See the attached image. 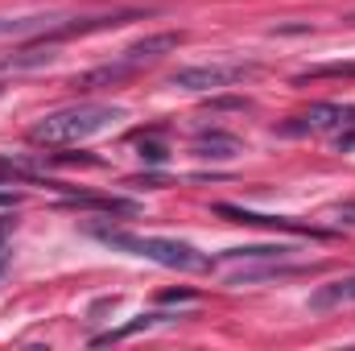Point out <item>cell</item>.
I'll list each match as a JSON object with an SVG mask.
<instances>
[{"label": "cell", "mask_w": 355, "mask_h": 351, "mask_svg": "<svg viewBox=\"0 0 355 351\" xmlns=\"http://www.w3.org/2000/svg\"><path fill=\"white\" fill-rule=\"evenodd\" d=\"M194 298V289H166L162 293V302H190Z\"/></svg>", "instance_id": "19"}, {"label": "cell", "mask_w": 355, "mask_h": 351, "mask_svg": "<svg viewBox=\"0 0 355 351\" xmlns=\"http://www.w3.org/2000/svg\"><path fill=\"white\" fill-rule=\"evenodd\" d=\"M162 323H174V314H141V318H132L128 327H116V331H107V335H95L91 343H95V348L120 343V339H128V335H137V331H149V327H162Z\"/></svg>", "instance_id": "12"}, {"label": "cell", "mask_w": 355, "mask_h": 351, "mask_svg": "<svg viewBox=\"0 0 355 351\" xmlns=\"http://www.w3.org/2000/svg\"><path fill=\"white\" fill-rule=\"evenodd\" d=\"M141 157H145L149 166H162V162L170 157V149H166L162 141H141Z\"/></svg>", "instance_id": "16"}, {"label": "cell", "mask_w": 355, "mask_h": 351, "mask_svg": "<svg viewBox=\"0 0 355 351\" xmlns=\"http://www.w3.org/2000/svg\"><path fill=\"white\" fill-rule=\"evenodd\" d=\"M91 236L103 240L107 248H120L128 257H145L153 264H166L178 273H207L211 257L198 252L186 240H170V236H141V232H124V228H107V223H91Z\"/></svg>", "instance_id": "2"}, {"label": "cell", "mask_w": 355, "mask_h": 351, "mask_svg": "<svg viewBox=\"0 0 355 351\" xmlns=\"http://www.w3.org/2000/svg\"><path fill=\"white\" fill-rule=\"evenodd\" d=\"M0 203H4V207H12V203H21V194H12V190H0Z\"/></svg>", "instance_id": "21"}, {"label": "cell", "mask_w": 355, "mask_h": 351, "mask_svg": "<svg viewBox=\"0 0 355 351\" xmlns=\"http://www.w3.org/2000/svg\"><path fill=\"white\" fill-rule=\"evenodd\" d=\"M215 215L232 219V223H244V228H268V232H293V236H314V240H327L331 232L327 228H314V223H297L289 215H261V211H248V207H232V203H215Z\"/></svg>", "instance_id": "5"}, {"label": "cell", "mask_w": 355, "mask_h": 351, "mask_svg": "<svg viewBox=\"0 0 355 351\" xmlns=\"http://www.w3.org/2000/svg\"><path fill=\"white\" fill-rule=\"evenodd\" d=\"M182 42H186V33H174V29H166V33H149V37L132 42L128 50H120V58H124V62H132L137 71H145L149 62H157V58L174 54Z\"/></svg>", "instance_id": "6"}, {"label": "cell", "mask_w": 355, "mask_h": 351, "mask_svg": "<svg viewBox=\"0 0 355 351\" xmlns=\"http://www.w3.org/2000/svg\"><path fill=\"white\" fill-rule=\"evenodd\" d=\"M207 108H211V112H248L252 99H244V95H215Z\"/></svg>", "instance_id": "15"}, {"label": "cell", "mask_w": 355, "mask_h": 351, "mask_svg": "<svg viewBox=\"0 0 355 351\" xmlns=\"http://www.w3.org/2000/svg\"><path fill=\"white\" fill-rule=\"evenodd\" d=\"M0 95H4V79H0Z\"/></svg>", "instance_id": "24"}, {"label": "cell", "mask_w": 355, "mask_h": 351, "mask_svg": "<svg viewBox=\"0 0 355 351\" xmlns=\"http://www.w3.org/2000/svg\"><path fill=\"white\" fill-rule=\"evenodd\" d=\"M50 162H58V166H99V157H91V153H54Z\"/></svg>", "instance_id": "17"}, {"label": "cell", "mask_w": 355, "mask_h": 351, "mask_svg": "<svg viewBox=\"0 0 355 351\" xmlns=\"http://www.w3.org/2000/svg\"><path fill=\"white\" fill-rule=\"evenodd\" d=\"M339 132V149L355 145V103H310L281 124V137H327Z\"/></svg>", "instance_id": "3"}, {"label": "cell", "mask_w": 355, "mask_h": 351, "mask_svg": "<svg viewBox=\"0 0 355 351\" xmlns=\"http://www.w3.org/2000/svg\"><path fill=\"white\" fill-rule=\"evenodd\" d=\"M8 236H12V219H0V257L8 252Z\"/></svg>", "instance_id": "20"}, {"label": "cell", "mask_w": 355, "mask_h": 351, "mask_svg": "<svg viewBox=\"0 0 355 351\" xmlns=\"http://www.w3.org/2000/svg\"><path fill=\"white\" fill-rule=\"evenodd\" d=\"M54 58H58V54H54V42H37V46H25V50L0 54V79H8V75H21V71L50 67Z\"/></svg>", "instance_id": "10"}, {"label": "cell", "mask_w": 355, "mask_h": 351, "mask_svg": "<svg viewBox=\"0 0 355 351\" xmlns=\"http://www.w3.org/2000/svg\"><path fill=\"white\" fill-rule=\"evenodd\" d=\"M71 17L62 12H33V17H0V37H37L50 42L54 29H62Z\"/></svg>", "instance_id": "7"}, {"label": "cell", "mask_w": 355, "mask_h": 351, "mask_svg": "<svg viewBox=\"0 0 355 351\" xmlns=\"http://www.w3.org/2000/svg\"><path fill=\"white\" fill-rule=\"evenodd\" d=\"M4 264H8V252H4V257H0V273H4Z\"/></svg>", "instance_id": "22"}, {"label": "cell", "mask_w": 355, "mask_h": 351, "mask_svg": "<svg viewBox=\"0 0 355 351\" xmlns=\"http://www.w3.org/2000/svg\"><path fill=\"white\" fill-rule=\"evenodd\" d=\"M335 306H355V277L318 285V289L310 293V310H335Z\"/></svg>", "instance_id": "11"}, {"label": "cell", "mask_w": 355, "mask_h": 351, "mask_svg": "<svg viewBox=\"0 0 355 351\" xmlns=\"http://www.w3.org/2000/svg\"><path fill=\"white\" fill-rule=\"evenodd\" d=\"M240 153H244V145H240V137H232V132L202 128V132L194 137V157H202V162H232V157H240Z\"/></svg>", "instance_id": "9"}, {"label": "cell", "mask_w": 355, "mask_h": 351, "mask_svg": "<svg viewBox=\"0 0 355 351\" xmlns=\"http://www.w3.org/2000/svg\"><path fill=\"white\" fill-rule=\"evenodd\" d=\"M318 79H355V62H322V67H310L293 83L302 87V83H318Z\"/></svg>", "instance_id": "14"}, {"label": "cell", "mask_w": 355, "mask_h": 351, "mask_svg": "<svg viewBox=\"0 0 355 351\" xmlns=\"http://www.w3.org/2000/svg\"><path fill=\"white\" fill-rule=\"evenodd\" d=\"M331 219H335V223H355V203H343V207H331Z\"/></svg>", "instance_id": "18"}, {"label": "cell", "mask_w": 355, "mask_h": 351, "mask_svg": "<svg viewBox=\"0 0 355 351\" xmlns=\"http://www.w3.org/2000/svg\"><path fill=\"white\" fill-rule=\"evenodd\" d=\"M293 248H285V244H252V248H227L223 257L232 264H244V261H285Z\"/></svg>", "instance_id": "13"}, {"label": "cell", "mask_w": 355, "mask_h": 351, "mask_svg": "<svg viewBox=\"0 0 355 351\" xmlns=\"http://www.w3.org/2000/svg\"><path fill=\"white\" fill-rule=\"evenodd\" d=\"M128 112L120 103H71V108H58L50 116H42L33 128H29V141L33 145H46V149H62V145H79L91 141L99 132H107L112 124H120Z\"/></svg>", "instance_id": "1"}, {"label": "cell", "mask_w": 355, "mask_h": 351, "mask_svg": "<svg viewBox=\"0 0 355 351\" xmlns=\"http://www.w3.org/2000/svg\"><path fill=\"white\" fill-rule=\"evenodd\" d=\"M261 67L257 62H198V67H182L170 75V87L182 91H223V87H236L244 79H252Z\"/></svg>", "instance_id": "4"}, {"label": "cell", "mask_w": 355, "mask_h": 351, "mask_svg": "<svg viewBox=\"0 0 355 351\" xmlns=\"http://www.w3.org/2000/svg\"><path fill=\"white\" fill-rule=\"evenodd\" d=\"M132 75H137V67H132V62H124V58L116 54L112 62L91 67V71H83V75H75V79H71V87H75V91H103V87H116V83L132 79Z\"/></svg>", "instance_id": "8"}, {"label": "cell", "mask_w": 355, "mask_h": 351, "mask_svg": "<svg viewBox=\"0 0 355 351\" xmlns=\"http://www.w3.org/2000/svg\"><path fill=\"white\" fill-rule=\"evenodd\" d=\"M343 25H355V12H352V17H343Z\"/></svg>", "instance_id": "23"}]
</instances>
